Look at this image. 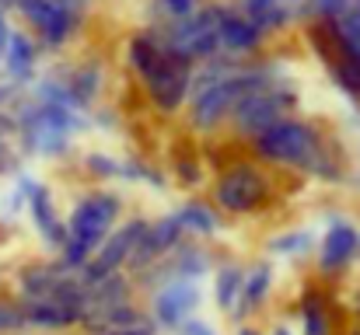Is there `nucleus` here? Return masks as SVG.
<instances>
[{
  "label": "nucleus",
  "mask_w": 360,
  "mask_h": 335,
  "mask_svg": "<svg viewBox=\"0 0 360 335\" xmlns=\"http://www.w3.org/2000/svg\"><path fill=\"white\" fill-rule=\"evenodd\" d=\"M14 119V143L25 157L60 161L74 150V140L91 129V119L70 105L35 102L32 95H18L11 102Z\"/></svg>",
  "instance_id": "f257e3e1"
},
{
  "label": "nucleus",
  "mask_w": 360,
  "mask_h": 335,
  "mask_svg": "<svg viewBox=\"0 0 360 335\" xmlns=\"http://www.w3.org/2000/svg\"><path fill=\"white\" fill-rule=\"evenodd\" d=\"M14 189L25 196V210H28V221L35 227L39 241L56 255V251L63 248V241H67V221H63V214H60V206H56L53 189H49L46 182L25 175V171L18 175V185H14Z\"/></svg>",
  "instance_id": "9b49d317"
},
{
  "label": "nucleus",
  "mask_w": 360,
  "mask_h": 335,
  "mask_svg": "<svg viewBox=\"0 0 360 335\" xmlns=\"http://www.w3.org/2000/svg\"><path fill=\"white\" fill-rule=\"evenodd\" d=\"M0 7H4V11H14V7H18V0H0Z\"/></svg>",
  "instance_id": "58836bf2"
},
{
  "label": "nucleus",
  "mask_w": 360,
  "mask_h": 335,
  "mask_svg": "<svg viewBox=\"0 0 360 335\" xmlns=\"http://www.w3.org/2000/svg\"><path fill=\"white\" fill-rule=\"evenodd\" d=\"M193 70H196V67H193L189 60H182V56H175V53H168V49L161 46L158 63H154L143 77H136V81H140V88H143L150 109L161 112L165 119H175V115H182L186 105H189Z\"/></svg>",
  "instance_id": "1a4fd4ad"
},
{
  "label": "nucleus",
  "mask_w": 360,
  "mask_h": 335,
  "mask_svg": "<svg viewBox=\"0 0 360 335\" xmlns=\"http://www.w3.org/2000/svg\"><path fill=\"white\" fill-rule=\"evenodd\" d=\"M231 7L245 14L269 42L287 35L297 25V4L294 0H231Z\"/></svg>",
  "instance_id": "6ab92c4d"
},
{
  "label": "nucleus",
  "mask_w": 360,
  "mask_h": 335,
  "mask_svg": "<svg viewBox=\"0 0 360 335\" xmlns=\"http://www.w3.org/2000/svg\"><path fill=\"white\" fill-rule=\"evenodd\" d=\"M333 297L329 290L322 287H304L301 290V301H297V325L301 335H336L340 332V322L333 315Z\"/></svg>",
  "instance_id": "4be33fe9"
},
{
  "label": "nucleus",
  "mask_w": 360,
  "mask_h": 335,
  "mask_svg": "<svg viewBox=\"0 0 360 335\" xmlns=\"http://www.w3.org/2000/svg\"><path fill=\"white\" fill-rule=\"evenodd\" d=\"M297 109H301V88L290 77H283V81H273L266 88H255V91L241 95L231 119H228V129H231L235 140L248 143L252 136H259L273 122H280L287 115H297Z\"/></svg>",
  "instance_id": "0eeeda50"
},
{
  "label": "nucleus",
  "mask_w": 360,
  "mask_h": 335,
  "mask_svg": "<svg viewBox=\"0 0 360 335\" xmlns=\"http://www.w3.org/2000/svg\"><path fill=\"white\" fill-rule=\"evenodd\" d=\"M147 315L158 325V332H175L182 322H189L200 308H203V283H189V280H175L158 287L154 294H147Z\"/></svg>",
  "instance_id": "f8f14e48"
},
{
  "label": "nucleus",
  "mask_w": 360,
  "mask_h": 335,
  "mask_svg": "<svg viewBox=\"0 0 360 335\" xmlns=\"http://www.w3.org/2000/svg\"><path fill=\"white\" fill-rule=\"evenodd\" d=\"M14 11L42 53H63L84 32L91 0H18Z\"/></svg>",
  "instance_id": "39448f33"
},
{
  "label": "nucleus",
  "mask_w": 360,
  "mask_h": 335,
  "mask_svg": "<svg viewBox=\"0 0 360 335\" xmlns=\"http://www.w3.org/2000/svg\"><path fill=\"white\" fill-rule=\"evenodd\" d=\"M203 0H150V21H182L200 11Z\"/></svg>",
  "instance_id": "7c9ffc66"
},
{
  "label": "nucleus",
  "mask_w": 360,
  "mask_h": 335,
  "mask_svg": "<svg viewBox=\"0 0 360 335\" xmlns=\"http://www.w3.org/2000/svg\"><path fill=\"white\" fill-rule=\"evenodd\" d=\"M266 251L269 258H308L315 251V230L311 227H287V230H276L269 241H266Z\"/></svg>",
  "instance_id": "393cba45"
},
{
  "label": "nucleus",
  "mask_w": 360,
  "mask_h": 335,
  "mask_svg": "<svg viewBox=\"0 0 360 335\" xmlns=\"http://www.w3.org/2000/svg\"><path fill=\"white\" fill-rule=\"evenodd\" d=\"M308 178L319 182V185H343V182H350L347 157H343V150H340L333 140H329V147L322 150V157L315 161V168L308 171Z\"/></svg>",
  "instance_id": "bb28decb"
},
{
  "label": "nucleus",
  "mask_w": 360,
  "mask_h": 335,
  "mask_svg": "<svg viewBox=\"0 0 360 335\" xmlns=\"http://www.w3.org/2000/svg\"><path fill=\"white\" fill-rule=\"evenodd\" d=\"M14 136V119H11V109H0V140H11Z\"/></svg>",
  "instance_id": "72a5a7b5"
},
{
  "label": "nucleus",
  "mask_w": 360,
  "mask_h": 335,
  "mask_svg": "<svg viewBox=\"0 0 360 335\" xmlns=\"http://www.w3.org/2000/svg\"><path fill=\"white\" fill-rule=\"evenodd\" d=\"M56 77L63 81V88H67V98H70V105L77 112H88L98 109V102H102V91H105V63L102 60H74V63H67V67H60L56 70Z\"/></svg>",
  "instance_id": "ddd939ff"
},
{
  "label": "nucleus",
  "mask_w": 360,
  "mask_h": 335,
  "mask_svg": "<svg viewBox=\"0 0 360 335\" xmlns=\"http://www.w3.org/2000/svg\"><path fill=\"white\" fill-rule=\"evenodd\" d=\"M276 287V265L273 258H255L252 265H245V280H241V294L235 311L228 315L231 325L252 322L255 315H262V308L269 304V294Z\"/></svg>",
  "instance_id": "2eb2a0df"
},
{
  "label": "nucleus",
  "mask_w": 360,
  "mask_h": 335,
  "mask_svg": "<svg viewBox=\"0 0 360 335\" xmlns=\"http://www.w3.org/2000/svg\"><path fill=\"white\" fill-rule=\"evenodd\" d=\"M350 315H354V322H360V287L354 290V297H350Z\"/></svg>",
  "instance_id": "c9c22d12"
},
{
  "label": "nucleus",
  "mask_w": 360,
  "mask_h": 335,
  "mask_svg": "<svg viewBox=\"0 0 360 335\" xmlns=\"http://www.w3.org/2000/svg\"><path fill=\"white\" fill-rule=\"evenodd\" d=\"M14 332H28L21 304H18V297H0V335H14Z\"/></svg>",
  "instance_id": "2f4dec72"
},
{
  "label": "nucleus",
  "mask_w": 360,
  "mask_h": 335,
  "mask_svg": "<svg viewBox=\"0 0 360 335\" xmlns=\"http://www.w3.org/2000/svg\"><path fill=\"white\" fill-rule=\"evenodd\" d=\"M207 199L221 210L224 221L259 217L276 203V182L269 168L259 164L255 157H235L224 171H217L207 182Z\"/></svg>",
  "instance_id": "20e7f679"
},
{
  "label": "nucleus",
  "mask_w": 360,
  "mask_h": 335,
  "mask_svg": "<svg viewBox=\"0 0 360 335\" xmlns=\"http://www.w3.org/2000/svg\"><path fill=\"white\" fill-rule=\"evenodd\" d=\"M28 332H42V335H60V332H77L84 322L81 308H70L56 297H39V301H18Z\"/></svg>",
  "instance_id": "f3484780"
},
{
  "label": "nucleus",
  "mask_w": 360,
  "mask_h": 335,
  "mask_svg": "<svg viewBox=\"0 0 360 335\" xmlns=\"http://www.w3.org/2000/svg\"><path fill=\"white\" fill-rule=\"evenodd\" d=\"M266 335H297V332H294L290 325H273V329H269Z\"/></svg>",
  "instance_id": "e433bc0d"
},
{
  "label": "nucleus",
  "mask_w": 360,
  "mask_h": 335,
  "mask_svg": "<svg viewBox=\"0 0 360 335\" xmlns=\"http://www.w3.org/2000/svg\"><path fill=\"white\" fill-rule=\"evenodd\" d=\"M329 28V39H333V49H336V60H347V63H360V0L350 4V11L336 21H322ZM333 60V63H336Z\"/></svg>",
  "instance_id": "5701e85b"
},
{
  "label": "nucleus",
  "mask_w": 360,
  "mask_h": 335,
  "mask_svg": "<svg viewBox=\"0 0 360 335\" xmlns=\"http://www.w3.org/2000/svg\"><path fill=\"white\" fill-rule=\"evenodd\" d=\"M241 280H245V265L228 258V262H217L214 272H210V297H214V308L228 318L238 304L241 294Z\"/></svg>",
  "instance_id": "b1692460"
},
{
  "label": "nucleus",
  "mask_w": 360,
  "mask_h": 335,
  "mask_svg": "<svg viewBox=\"0 0 360 335\" xmlns=\"http://www.w3.org/2000/svg\"><path fill=\"white\" fill-rule=\"evenodd\" d=\"M217 35H221V49L231 53V56H238V60H255V56H262L266 46H269V39H266L245 14H238V11L231 7V0L221 4Z\"/></svg>",
  "instance_id": "dca6fc26"
},
{
  "label": "nucleus",
  "mask_w": 360,
  "mask_h": 335,
  "mask_svg": "<svg viewBox=\"0 0 360 335\" xmlns=\"http://www.w3.org/2000/svg\"><path fill=\"white\" fill-rule=\"evenodd\" d=\"M245 147H248V157H255L259 164L308 178V171L315 168L322 150L329 147V136L315 119L287 115V119L273 122L269 129H262L259 136H252Z\"/></svg>",
  "instance_id": "7ed1b4c3"
},
{
  "label": "nucleus",
  "mask_w": 360,
  "mask_h": 335,
  "mask_svg": "<svg viewBox=\"0 0 360 335\" xmlns=\"http://www.w3.org/2000/svg\"><path fill=\"white\" fill-rule=\"evenodd\" d=\"M186 241V234H182V227L175 221V214H161V217H150L147 223V234L140 237V244L133 248V255H129V265H126V272L129 276H136V272H143V269H150L154 262H161L172 248H179Z\"/></svg>",
  "instance_id": "4468645a"
},
{
  "label": "nucleus",
  "mask_w": 360,
  "mask_h": 335,
  "mask_svg": "<svg viewBox=\"0 0 360 335\" xmlns=\"http://www.w3.org/2000/svg\"><path fill=\"white\" fill-rule=\"evenodd\" d=\"M221 4L224 0H203L200 11H193L182 21H147V25H150V32L158 35V42L168 53H175V56L189 60L193 67H200V63L214 60L217 53H224L221 49V35H217Z\"/></svg>",
  "instance_id": "423d86ee"
},
{
  "label": "nucleus",
  "mask_w": 360,
  "mask_h": 335,
  "mask_svg": "<svg viewBox=\"0 0 360 335\" xmlns=\"http://www.w3.org/2000/svg\"><path fill=\"white\" fill-rule=\"evenodd\" d=\"M235 335H266V329H259L255 322H241V325H235Z\"/></svg>",
  "instance_id": "f704fd0d"
},
{
  "label": "nucleus",
  "mask_w": 360,
  "mask_h": 335,
  "mask_svg": "<svg viewBox=\"0 0 360 335\" xmlns=\"http://www.w3.org/2000/svg\"><path fill=\"white\" fill-rule=\"evenodd\" d=\"M81 171L91 185H112V182H120V157L105 154V150H88L81 157Z\"/></svg>",
  "instance_id": "cd10ccee"
},
{
  "label": "nucleus",
  "mask_w": 360,
  "mask_h": 335,
  "mask_svg": "<svg viewBox=\"0 0 360 335\" xmlns=\"http://www.w3.org/2000/svg\"><path fill=\"white\" fill-rule=\"evenodd\" d=\"M360 262V223L333 214L319 244H315V272L322 280H340Z\"/></svg>",
  "instance_id": "9d476101"
},
{
  "label": "nucleus",
  "mask_w": 360,
  "mask_h": 335,
  "mask_svg": "<svg viewBox=\"0 0 360 335\" xmlns=\"http://www.w3.org/2000/svg\"><path fill=\"white\" fill-rule=\"evenodd\" d=\"M287 77V67L273 56H255V60H245L235 74L193 91L189 105H186V126L189 133H200V136H214L221 129H228V119L238 105L241 95L255 91V88H266L273 81H283Z\"/></svg>",
  "instance_id": "f03ea898"
},
{
  "label": "nucleus",
  "mask_w": 360,
  "mask_h": 335,
  "mask_svg": "<svg viewBox=\"0 0 360 335\" xmlns=\"http://www.w3.org/2000/svg\"><path fill=\"white\" fill-rule=\"evenodd\" d=\"M14 335H42V332H14Z\"/></svg>",
  "instance_id": "ea45409f"
},
{
  "label": "nucleus",
  "mask_w": 360,
  "mask_h": 335,
  "mask_svg": "<svg viewBox=\"0 0 360 335\" xmlns=\"http://www.w3.org/2000/svg\"><path fill=\"white\" fill-rule=\"evenodd\" d=\"M39 60H42V49L39 42L25 32V28H14L11 32V42L4 49V60H0V70H4V81L18 91L32 88L35 84V74H39Z\"/></svg>",
  "instance_id": "a211bd4d"
},
{
  "label": "nucleus",
  "mask_w": 360,
  "mask_h": 335,
  "mask_svg": "<svg viewBox=\"0 0 360 335\" xmlns=\"http://www.w3.org/2000/svg\"><path fill=\"white\" fill-rule=\"evenodd\" d=\"M70 272L53 258H28L25 265H18L14 272V297L18 301H39V297H53L56 287L67 280Z\"/></svg>",
  "instance_id": "aec40b11"
},
{
  "label": "nucleus",
  "mask_w": 360,
  "mask_h": 335,
  "mask_svg": "<svg viewBox=\"0 0 360 335\" xmlns=\"http://www.w3.org/2000/svg\"><path fill=\"white\" fill-rule=\"evenodd\" d=\"M120 178H122V182H133V185L158 189V192L172 185L168 171H165V168H158V164H150V161H147V157H140V154L120 157Z\"/></svg>",
  "instance_id": "a878e982"
},
{
  "label": "nucleus",
  "mask_w": 360,
  "mask_h": 335,
  "mask_svg": "<svg viewBox=\"0 0 360 335\" xmlns=\"http://www.w3.org/2000/svg\"><path fill=\"white\" fill-rule=\"evenodd\" d=\"M175 335H221L207 318H200V315H193L189 322H182L179 329H175Z\"/></svg>",
  "instance_id": "473e14b6"
},
{
  "label": "nucleus",
  "mask_w": 360,
  "mask_h": 335,
  "mask_svg": "<svg viewBox=\"0 0 360 335\" xmlns=\"http://www.w3.org/2000/svg\"><path fill=\"white\" fill-rule=\"evenodd\" d=\"M0 14H7V11H4V7H0Z\"/></svg>",
  "instance_id": "a19ab883"
},
{
  "label": "nucleus",
  "mask_w": 360,
  "mask_h": 335,
  "mask_svg": "<svg viewBox=\"0 0 360 335\" xmlns=\"http://www.w3.org/2000/svg\"><path fill=\"white\" fill-rule=\"evenodd\" d=\"M354 0H301L297 4V25H315V21H336L350 11Z\"/></svg>",
  "instance_id": "c756f323"
},
{
  "label": "nucleus",
  "mask_w": 360,
  "mask_h": 335,
  "mask_svg": "<svg viewBox=\"0 0 360 335\" xmlns=\"http://www.w3.org/2000/svg\"><path fill=\"white\" fill-rule=\"evenodd\" d=\"M172 214H175V221H179V227H182V234L193 237V241H210V237H217V234L224 230L221 210H217L210 199H203V196H189V199H182Z\"/></svg>",
  "instance_id": "412c9836"
},
{
  "label": "nucleus",
  "mask_w": 360,
  "mask_h": 335,
  "mask_svg": "<svg viewBox=\"0 0 360 335\" xmlns=\"http://www.w3.org/2000/svg\"><path fill=\"white\" fill-rule=\"evenodd\" d=\"M340 335H360V322H350V325H347Z\"/></svg>",
  "instance_id": "4c0bfd02"
},
{
  "label": "nucleus",
  "mask_w": 360,
  "mask_h": 335,
  "mask_svg": "<svg viewBox=\"0 0 360 335\" xmlns=\"http://www.w3.org/2000/svg\"><path fill=\"white\" fill-rule=\"evenodd\" d=\"M122 217H126V196H122L120 189H112V185H91L63 214L67 237H74V241H81L84 248L95 251L116 230V223Z\"/></svg>",
  "instance_id": "6e6552de"
},
{
  "label": "nucleus",
  "mask_w": 360,
  "mask_h": 335,
  "mask_svg": "<svg viewBox=\"0 0 360 335\" xmlns=\"http://www.w3.org/2000/svg\"><path fill=\"white\" fill-rule=\"evenodd\" d=\"M165 171H168V178H172L175 185H182V189H203V185H207V164H203L200 154H179V157L172 161V168H165Z\"/></svg>",
  "instance_id": "c85d7f7f"
}]
</instances>
